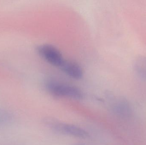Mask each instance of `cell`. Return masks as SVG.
Wrapping results in <instances>:
<instances>
[{
  "instance_id": "obj_1",
  "label": "cell",
  "mask_w": 146,
  "mask_h": 145,
  "mask_svg": "<svg viewBox=\"0 0 146 145\" xmlns=\"http://www.w3.org/2000/svg\"><path fill=\"white\" fill-rule=\"evenodd\" d=\"M46 88L55 97L76 100L81 99L83 98V93L80 89L67 83L51 81L47 83Z\"/></svg>"
},
{
  "instance_id": "obj_2",
  "label": "cell",
  "mask_w": 146,
  "mask_h": 145,
  "mask_svg": "<svg viewBox=\"0 0 146 145\" xmlns=\"http://www.w3.org/2000/svg\"><path fill=\"white\" fill-rule=\"evenodd\" d=\"M45 122L50 128L60 133L80 138H87L89 137L88 132L77 126L60 122L53 119H48Z\"/></svg>"
},
{
  "instance_id": "obj_3",
  "label": "cell",
  "mask_w": 146,
  "mask_h": 145,
  "mask_svg": "<svg viewBox=\"0 0 146 145\" xmlns=\"http://www.w3.org/2000/svg\"><path fill=\"white\" fill-rule=\"evenodd\" d=\"M38 52L44 60L60 68L66 60L59 49L50 44H43L39 46Z\"/></svg>"
},
{
  "instance_id": "obj_4",
  "label": "cell",
  "mask_w": 146,
  "mask_h": 145,
  "mask_svg": "<svg viewBox=\"0 0 146 145\" xmlns=\"http://www.w3.org/2000/svg\"><path fill=\"white\" fill-rule=\"evenodd\" d=\"M111 110L115 115L121 119H127L133 115V109L128 100L123 97L113 98Z\"/></svg>"
},
{
  "instance_id": "obj_5",
  "label": "cell",
  "mask_w": 146,
  "mask_h": 145,
  "mask_svg": "<svg viewBox=\"0 0 146 145\" xmlns=\"http://www.w3.org/2000/svg\"><path fill=\"white\" fill-rule=\"evenodd\" d=\"M60 69L68 75L74 79H81L83 76L82 68L74 61L66 60Z\"/></svg>"
},
{
  "instance_id": "obj_6",
  "label": "cell",
  "mask_w": 146,
  "mask_h": 145,
  "mask_svg": "<svg viewBox=\"0 0 146 145\" xmlns=\"http://www.w3.org/2000/svg\"><path fill=\"white\" fill-rule=\"evenodd\" d=\"M133 69L135 74L139 78L146 81V57L137 56L133 63Z\"/></svg>"
},
{
  "instance_id": "obj_7",
  "label": "cell",
  "mask_w": 146,
  "mask_h": 145,
  "mask_svg": "<svg viewBox=\"0 0 146 145\" xmlns=\"http://www.w3.org/2000/svg\"><path fill=\"white\" fill-rule=\"evenodd\" d=\"M13 119V115L11 112L0 108V127L8 124Z\"/></svg>"
},
{
  "instance_id": "obj_8",
  "label": "cell",
  "mask_w": 146,
  "mask_h": 145,
  "mask_svg": "<svg viewBox=\"0 0 146 145\" xmlns=\"http://www.w3.org/2000/svg\"><path fill=\"white\" fill-rule=\"evenodd\" d=\"M74 145H85L84 144H75Z\"/></svg>"
}]
</instances>
